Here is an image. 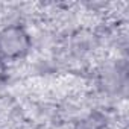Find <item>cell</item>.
Returning <instances> with one entry per match:
<instances>
[{
	"mask_svg": "<svg viewBox=\"0 0 129 129\" xmlns=\"http://www.w3.org/2000/svg\"><path fill=\"white\" fill-rule=\"evenodd\" d=\"M32 49V38L24 26L9 24L0 29V59L15 61L24 58Z\"/></svg>",
	"mask_w": 129,
	"mask_h": 129,
	"instance_id": "6da1fadb",
	"label": "cell"
},
{
	"mask_svg": "<svg viewBox=\"0 0 129 129\" xmlns=\"http://www.w3.org/2000/svg\"><path fill=\"white\" fill-rule=\"evenodd\" d=\"M106 124H108L106 115L99 111H93L85 117H82L81 120H78L75 129H106Z\"/></svg>",
	"mask_w": 129,
	"mask_h": 129,
	"instance_id": "7a4b0ae2",
	"label": "cell"
},
{
	"mask_svg": "<svg viewBox=\"0 0 129 129\" xmlns=\"http://www.w3.org/2000/svg\"><path fill=\"white\" fill-rule=\"evenodd\" d=\"M6 73H8V69H6V64L3 59H0V82L5 81L6 78Z\"/></svg>",
	"mask_w": 129,
	"mask_h": 129,
	"instance_id": "3957f363",
	"label": "cell"
}]
</instances>
